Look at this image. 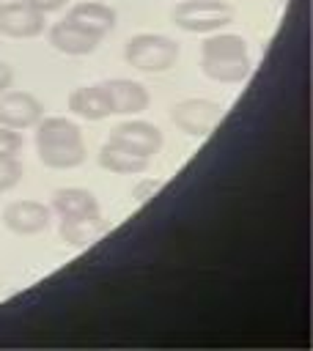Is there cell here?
<instances>
[{
    "instance_id": "14",
    "label": "cell",
    "mask_w": 313,
    "mask_h": 351,
    "mask_svg": "<svg viewBox=\"0 0 313 351\" xmlns=\"http://www.w3.org/2000/svg\"><path fill=\"white\" fill-rule=\"evenodd\" d=\"M69 110L85 121H102L110 112V101H107V93L102 85H82V88H74L69 93Z\"/></svg>"
},
{
    "instance_id": "15",
    "label": "cell",
    "mask_w": 313,
    "mask_h": 351,
    "mask_svg": "<svg viewBox=\"0 0 313 351\" xmlns=\"http://www.w3.org/2000/svg\"><path fill=\"white\" fill-rule=\"evenodd\" d=\"M49 206H52V211H58V217H80V214H96V211H102L99 208V200L93 197V192L80 189V186L55 189Z\"/></svg>"
},
{
    "instance_id": "9",
    "label": "cell",
    "mask_w": 313,
    "mask_h": 351,
    "mask_svg": "<svg viewBox=\"0 0 313 351\" xmlns=\"http://www.w3.org/2000/svg\"><path fill=\"white\" fill-rule=\"evenodd\" d=\"M44 30V14L22 0L0 3V33L8 38H33Z\"/></svg>"
},
{
    "instance_id": "17",
    "label": "cell",
    "mask_w": 313,
    "mask_h": 351,
    "mask_svg": "<svg viewBox=\"0 0 313 351\" xmlns=\"http://www.w3.org/2000/svg\"><path fill=\"white\" fill-rule=\"evenodd\" d=\"M22 151V132L0 126V159H14Z\"/></svg>"
},
{
    "instance_id": "19",
    "label": "cell",
    "mask_w": 313,
    "mask_h": 351,
    "mask_svg": "<svg viewBox=\"0 0 313 351\" xmlns=\"http://www.w3.org/2000/svg\"><path fill=\"white\" fill-rule=\"evenodd\" d=\"M159 189H162V181H156V178H146V181H140V184L132 189V197H135L137 203H146V200H151L154 192H159Z\"/></svg>"
},
{
    "instance_id": "18",
    "label": "cell",
    "mask_w": 313,
    "mask_h": 351,
    "mask_svg": "<svg viewBox=\"0 0 313 351\" xmlns=\"http://www.w3.org/2000/svg\"><path fill=\"white\" fill-rule=\"evenodd\" d=\"M19 178H22V165H19V159H16V156H14V159H0V192L14 189V186L19 184Z\"/></svg>"
},
{
    "instance_id": "13",
    "label": "cell",
    "mask_w": 313,
    "mask_h": 351,
    "mask_svg": "<svg viewBox=\"0 0 313 351\" xmlns=\"http://www.w3.org/2000/svg\"><path fill=\"white\" fill-rule=\"evenodd\" d=\"M66 19L91 30V33H99V36H107L115 27V11L107 3H96V0H85V3L71 5Z\"/></svg>"
},
{
    "instance_id": "6",
    "label": "cell",
    "mask_w": 313,
    "mask_h": 351,
    "mask_svg": "<svg viewBox=\"0 0 313 351\" xmlns=\"http://www.w3.org/2000/svg\"><path fill=\"white\" fill-rule=\"evenodd\" d=\"M107 143H113V145H118L129 154L151 159L162 148V132L148 121H121L110 129Z\"/></svg>"
},
{
    "instance_id": "1",
    "label": "cell",
    "mask_w": 313,
    "mask_h": 351,
    "mask_svg": "<svg viewBox=\"0 0 313 351\" xmlns=\"http://www.w3.org/2000/svg\"><path fill=\"white\" fill-rule=\"evenodd\" d=\"M36 151L38 159L52 170H71L85 162L82 129L60 115L41 118L36 123Z\"/></svg>"
},
{
    "instance_id": "8",
    "label": "cell",
    "mask_w": 313,
    "mask_h": 351,
    "mask_svg": "<svg viewBox=\"0 0 313 351\" xmlns=\"http://www.w3.org/2000/svg\"><path fill=\"white\" fill-rule=\"evenodd\" d=\"M52 214H49V206L38 203V200H14L5 206L3 211V225L16 233V236H33V233H41L47 230Z\"/></svg>"
},
{
    "instance_id": "16",
    "label": "cell",
    "mask_w": 313,
    "mask_h": 351,
    "mask_svg": "<svg viewBox=\"0 0 313 351\" xmlns=\"http://www.w3.org/2000/svg\"><path fill=\"white\" fill-rule=\"evenodd\" d=\"M96 162H99L104 170L118 173V176H137V173H146V167H148V159H146V156L129 154V151H124V148H118V145H113V143H104V145L99 148Z\"/></svg>"
},
{
    "instance_id": "2",
    "label": "cell",
    "mask_w": 313,
    "mask_h": 351,
    "mask_svg": "<svg viewBox=\"0 0 313 351\" xmlns=\"http://www.w3.org/2000/svg\"><path fill=\"white\" fill-rule=\"evenodd\" d=\"M200 71L222 85H239L250 77V52L242 36L217 33L200 44Z\"/></svg>"
},
{
    "instance_id": "21",
    "label": "cell",
    "mask_w": 313,
    "mask_h": 351,
    "mask_svg": "<svg viewBox=\"0 0 313 351\" xmlns=\"http://www.w3.org/2000/svg\"><path fill=\"white\" fill-rule=\"evenodd\" d=\"M11 82H14V69H11L8 63H3V60H0V93H3V90H8V88H11Z\"/></svg>"
},
{
    "instance_id": "10",
    "label": "cell",
    "mask_w": 313,
    "mask_h": 351,
    "mask_svg": "<svg viewBox=\"0 0 313 351\" xmlns=\"http://www.w3.org/2000/svg\"><path fill=\"white\" fill-rule=\"evenodd\" d=\"M47 36H49V44L58 52H63V55H91L102 44V38H104L99 33H91V30L69 22L66 16L60 22H55Z\"/></svg>"
},
{
    "instance_id": "7",
    "label": "cell",
    "mask_w": 313,
    "mask_h": 351,
    "mask_svg": "<svg viewBox=\"0 0 313 351\" xmlns=\"http://www.w3.org/2000/svg\"><path fill=\"white\" fill-rule=\"evenodd\" d=\"M44 118V104L27 90H3L0 93V126L30 129Z\"/></svg>"
},
{
    "instance_id": "12",
    "label": "cell",
    "mask_w": 313,
    "mask_h": 351,
    "mask_svg": "<svg viewBox=\"0 0 313 351\" xmlns=\"http://www.w3.org/2000/svg\"><path fill=\"white\" fill-rule=\"evenodd\" d=\"M58 230H60V239L69 247L80 250V247H88V244L99 241L104 236V230H107V222H104L102 211L80 214V217H60V228Z\"/></svg>"
},
{
    "instance_id": "3",
    "label": "cell",
    "mask_w": 313,
    "mask_h": 351,
    "mask_svg": "<svg viewBox=\"0 0 313 351\" xmlns=\"http://www.w3.org/2000/svg\"><path fill=\"white\" fill-rule=\"evenodd\" d=\"M124 58L137 71L162 74V71L173 69V63L178 58V44L162 33H137L129 38Z\"/></svg>"
},
{
    "instance_id": "20",
    "label": "cell",
    "mask_w": 313,
    "mask_h": 351,
    "mask_svg": "<svg viewBox=\"0 0 313 351\" xmlns=\"http://www.w3.org/2000/svg\"><path fill=\"white\" fill-rule=\"evenodd\" d=\"M22 3H27L30 8H36L38 14H44V16H47V14L60 11V8H63L69 0H22Z\"/></svg>"
},
{
    "instance_id": "22",
    "label": "cell",
    "mask_w": 313,
    "mask_h": 351,
    "mask_svg": "<svg viewBox=\"0 0 313 351\" xmlns=\"http://www.w3.org/2000/svg\"><path fill=\"white\" fill-rule=\"evenodd\" d=\"M0 3H3V0H0Z\"/></svg>"
},
{
    "instance_id": "11",
    "label": "cell",
    "mask_w": 313,
    "mask_h": 351,
    "mask_svg": "<svg viewBox=\"0 0 313 351\" xmlns=\"http://www.w3.org/2000/svg\"><path fill=\"white\" fill-rule=\"evenodd\" d=\"M102 88L107 93L110 112H115V115H137L151 101L148 90L135 80H107V82H102Z\"/></svg>"
},
{
    "instance_id": "5",
    "label": "cell",
    "mask_w": 313,
    "mask_h": 351,
    "mask_svg": "<svg viewBox=\"0 0 313 351\" xmlns=\"http://www.w3.org/2000/svg\"><path fill=\"white\" fill-rule=\"evenodd\" d=\"M222 115V107L211 99H184L170 110V121L189 137H206Z\"/></svg>"
},
{
    "instance_id": "4",
    "label": "cell",
    "mask_w": 313,
    "mask_h": 351,
    "mask_svg": "<svg viewBox=\"0 0 313 351\" xmlns=\"http://www.w3.org/2000/svg\"><path fill=\"white\" fill-rule=\"evenodd\" d=\"M233 16L236 11L225 0H181L173 8V22L187 33H214L231 25Z\"/></svg>"
}]
</instances>
